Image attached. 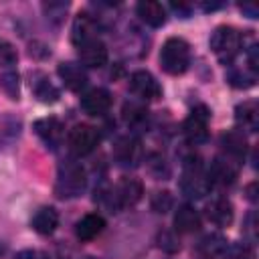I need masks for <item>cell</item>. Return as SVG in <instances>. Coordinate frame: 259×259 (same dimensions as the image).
<instances>
[{
	"mask_svg": "<svg viewBox=\"0 0 259 259\" xmlns=\"http://www.w3.org/2000/svg\"><path fill=\"white\" fill-rule=\"evenodd\" d=\"M0 89L10 99H18V73H14V71L2 73L0 75Z\"/></svg>",
	"mask_w": 259,
	"mask_h": 259,
	"instance_id": "28",
	"label": "cell"
},
{
	"mask_svg": "<svg viewBox=\"0 0 259 259\" xmlns=\"http://www.w3.org/2000/svg\"><path fill=\"white\" fill-rule=\"evenodd\" d=\"M57 73H59V77H61V81H63V85L69 89V91H81V89H85V85H87V73H85V69H83V65H79V63H71V61H67V63H61L59 65V69H57Z\"/></svg>",
	"mask_w": 259,
	"mask_h": 259,
	"instance_id": "16",
	"label": "cell"
},
{
	"mask_svg": "<svg viewBox=\"0 0 259 259\" xmlns=\"http://www.w3.org/2000/svg\"><path fill=\"white\" fill-rule=\"evenodd\" d=\"M83 259H97V257H91V255H87V257H83Z\"/></svg>",
	"mask_w": 259,
	"mask_h": 259,
	"instance_id": "38",
	"label": "cell"
},
{
	"mask_svg": "<svg viewBox=\"0 0 259 259\" xmlns=\"http://www.w3.org/2000/svg\"><path fill=\"white\" fill-rule=\"evenodd\" d=\"M18 59L16 55V49L6 40V38H0V65L2 67H8V65H14Z\"/></svg>",
	"mask_w": 259,
	"mask_h": 259,
	"instance_id": "31",
	"label": "cell"
},
{
	"mask_svg": "<svg viewBox=\"0 0 259 259\" xmlns=\"http://www.w3.org/2000/svg\"><path fill=\"white\" fill-rule=\"evenodd\" d=\"M172 204H174V198H172V194H170L168 190L156 192V194L152 196V208H154L156 212H160V214L168 212V210L172 208Z\"/></svg>",
	"mask_w": 259,
	"mask_h": 259,
	"instance_id": "29",
	"label": "cell"
},
{
	"mask_svg": "<svg viewBox=\"0 0 259 259\" xmlns=\"http://www.w3.org/2000/svg\"><path fill=\"white\" fill-rule=\"evenodd\" d=\"M239 8H241L249 18H257V16H259V8H257L253 2H243Z\"/></svg>",
	"mask_w": 259,
	"mask_h": 259,
	"instance_id": "34",
	"label": "cell"
},
{
	"mask_svg": "<svg viewBox=\"0 0 259 259\" xmlns=\"http://www.w3.org/2000/svg\"><path fill=\"white\" fill-rule=\"evenodd\" d=\"M22 132V121L20 117L12 113H0V152L10 148Z\"/></svg>",
	"mask_w": 259,
	"mask_h": 259,
	"instance_id": "21",
	"label": "cell"
},
{
	"mask_svg": "<svg viewBox=\"0 0 259 259\" xmlns=\"http://www.w3.org/2000/svg\"><path fill=\"white\" fill-rule=\"evenodd\" d=\"M32 91L40 103H55V101H59V95H61L59 89L42 75H38V79L32 83Z\"/></svg>",
	"mask_w": 259,
	"mask_h": 259,
	"instance_id": "26",
	"label": "cell"
},
{
	"mask_svg": "<svg viewBox=\"0 0 259 259\" xmlns=\"http://www.w3.org/2000/svg\"><path fill=\"white\" fill-rule=\"evenodd\" d=\"M227 249H229L227 239L219 233H210V235L202 237L198 247H196L198 255L204 257V259H221V257L227 255Z\"/></svg>",
	"mask_w": 259,
	"mask_h": 259,
	"instance_id": "20",
	"label": "cell"
},
{
	"mask_svg": "<svg viewBox=\"0 0 259 259\" xmlns=\"http://www.w3.org/2000/svg\"><path fill=\"white\" fill-rule=\"evenodd\" d=\"M200 6H202V10H204V12H208V10H217V8H221V6H223V2H210V4H208V2H202Z\"/></svg>",
	"mask_w": 259,
	"mask_h": 259,
	"instance_id": "36",
	"label": "cell"
},
{
	"mask_svg": "<svg viewBox=\"0 0 259 259\" xmlns=\"http://www.w3.org/2000/svg\"><path fill=\"white\" fill-rule=\"evenodd\" d=\"M174 229L178 233H196L200 229V214L190 204H180L174 212Z\"/></svg>",
	"mask_w": 259,
	"mask_h": 259,
	"instance_id": "22",
	"label": "cell"
},
{
	"mask_svg": "<svg viewBox=\"0 0 259 259\" xmlns=\"http://www.w3.org/2000/svg\"><path fill=\"white\" fill-rule=\"evenodd\" d=\"M136 12H138V16L142 18V22H146V24L152 26V28H160V26L166 24L168 12H166V6L160 4V2L144 0V2H140V4L136 6Z\"/></svg>",
	"mask_w": 259,
	"mask_h": 259,
	"instance_id": "17",
	"label": "cell"
},
{
	"mask_svg": "<svg viewBox=\"0 0 259 259\" xmlns=\"http://www.w3.org/2000/svg\"><path fill=\"white\" fill-rule=\"evenodd\" d=\"M208 121H210V111L204 105H196L190 111V115L184 119L182 132L192 146L204 144L208 140Z\"/></svg>",
	"mask_w": 259,
	"mask_h": 259,
	"instance_id": "5",
	"label": "cell"
},
{
	"mask_svg": "<svg viewBox=\"0 0 259 259\" xmlns=\"http://www.w3.org/2000/svg\"><path fill=\"white\" fill-rule=\"evenodd\" d=\"M223 148H225V156H231L235 160H243L245 152H247V140L243 136L241 130H233L229 134L223 136Z\"/></svg>",
	"mask_w": 259,
	"mask_h": 259,
	"instance_id": "24",
	"label": "cell"
},
{
	"mask_svg": "<svg viewBox=\"0 0 259 259\" xmlns=\"http://www.w3.org/2000/svg\"><path fill=\"white\" fill-rule=\"evenodd\" d=\"M204 212H206V219L217 225V227H229L233 223V217H235V210H233V204L229 198L225 196H217L212 198L210 202H206L204 206Z\"/></svg>",
	"mask_w": 259,
	"mask_h": 259,
	"instance_id": "15",
	"label": "cell"
},
{
	"mask_svg": "<svg viewBox=\"0 0 259 259\" xmlns=\"http://www.w3.org/2000/svg\"><path fill=\"white\" fill-rule=\"evenodd\" d=\"M67 8H69L67 2H65V4H49V6H45V10H47L49 16H61Z\"/></svg>",
	"mask_w": 259,
	"mask_h": 259,
	"instance_id": "33",
	"label": "cell"
},
{
	"mask_svg": "<svg viewBox=\"0 0 259 259\" xmlns=\"http://www.w3.org/2000/svg\"><path fill=\"white\" fill-rule=\"evenodd\" d=\"M49 259H51V257H49Z\"/></svg>",
	"mask_w": 259,
	"mask_h": 259,
	"instance_id": "39",
	"label": "cell"
},
{
	"mask_svg": "<svg viewBox=\"0 0 259 259\" xmlns=\"http://www.w3.org/2000/svg\"><path fill=\"white\" fill-rule=\"evenodd\" d=\"M81 107L89 115H105L111 107V93L103 87H93L81 97Z\"/></svg>",
	"mask_w": 259,
	"mask_h": 259,
	"instance_id": "12",
	"label": "cell"
},
{
	"mask_svg": "<svg viewBox=\"0 0 259 259\" xmlns=\"http://www.w3.org/2000/svg\"><path fill=\"white\" fill-rule=\"evenodd\" d=\"M235 119L239 130L243 132H257L259 127V105L255 101H243L235 107Z\"/></svg>",
	"mask_w": 259,
	"mask_h": 259,
	"instance_id": "18",
	"label": "cell"
},
{
	"mask_svg": "<svg viewBox=\"0 0 259 259\" xmlns=\"http://www.w3.org/2000/svg\"><path fill=\"white\" fill-rule=\"evenodd\" d=\"M111 192H113L115 208H123V206H134L142 198L144 188L138 178H123Z\"/></svg>",
	"mask_w": 259,
	"mask_h": 259,
	"instance_id": "10",
	"label": "cell"
},
{
	"mask_svg": "<svg viewBox=\"0 0 259 259\" xmlns=\"http://www.w3.org/2000/svg\"><path fill=\"white\" fill-rule=\"evenodd\" d=\"M227 255H229V259H255L253 245H249V243H237V245L229 247Z\"/></svg>",
	"mask_w": 259,
	"mask_h": 259,
	"instance_id": "30",
	"label": "cell"
},
{
	"mask_svg": "<svg viewBox=\"0 0 259 259\" xmlns=\"http://www.w3.org/2000/svg\"><path fill=\"white\" fill-rule=\"evenodd\" d=\"M245 231L249 233L251 241H255V212H251V214L247 217V229H245Z\"/></svg>",
	"mask_w": 259,
	"mask_h": 259,
	"instance_id": "35",
	"label": "cell"
},
{
	"mask_svg": "<svg viewBox=\"0 0 259 259\" xmlns=\"http://www.w3.org/2000/svg\"><path fill=\"white\" fill-rule=\"evenodd\" d=\"M239 160L231 158V156H217L210 166L206 168L208 170V178H210V184L212 186H231L235 180H237V174H239Z\"/></svg>",
	"mask_w": 259,
	"mask_h": 259,
	"instance_id": "7",
	"label": "cell"
},
{
	"mask_svg": "<svg viewBox=\"0 0 259 259\" xmlns=\"http://www.w3.org/2000/svg\"><path fill=\"white\" fill-rule=\"evenodd\" d=\"M243 38L241 32L233 26H217L210 34V49L221 63H233L235 57L241 53Z\"/></svg>",
	"mask_w": 259,
	"mask_h": 259,
	"instance_id": "4",
	"label": "cell"
},
{
	"mask_svg": "<svg viewBox=\"0 0 259 259\" xmlns=\"http://www.w3.org/2000/svg\"><path fill=\"white\" fill-rule=\"evenodd\" d=\"M255 188H257V184H255V182L247 186V192H249L247 196H249V200H257V194H255Z\"/></svg>",
	"mask_w": 259,
	"mask_h": 259,
	"instance_id": "37",
	"label": "cell"
},
{
	"mask_svg": "<svg viewBox=\"0 0 259 259\" xmlns=\"http://www.w3.org/2000/svg\"><path fill=\"white\" fill-rule=\"evenodd\" d=\"M160 65L168 75H182L190 65V45L180 36H170L162 45Z\"/></svg>",
	"mask_w": 259,
	"mask_h": 259,
	"instance_id": "3",
	"label": "cell"
},
{
	"mask_svg": "<svg viewBox=\"0 0 259 259\" xmlns=\"http://www.w3.org/2000/svg\"><path fill=\"white\" fill-rule=\"evenodd\" d=\"M30 225H32V229H34L38 235H53L55 229L59 227V212H57L53 206H40V208L32 214Z\"/></svg>",
	"mask_w": 259,
	"mask_h": 259,
	"instance_id": "23",
	"label": "cell"
},
{
	"mask_svg": "<svg viewBox=\"0 0 259 259\" xmlns=\"http://www.w3.org/2000/svg\"><path fill=\"white\" fill-rule=\"evenodd\" d=\"M97 32H99V22L93 14L89 12H79L73 20V32H71V40L79 47L87 40H93L97 38Z\"/></svg>",
	"mask_w": 259,
	"mask_h": 259,
	"instance_id": "11",
	"label": "cell"
},
{
	"mask_svg": "<svg viewBox=\"0 0 259 259\" xmlns=\"http://www.w3.org/2000/svg\"><path fill=\"white\" fill-rule=\"evenodd\" d=\"M103 229H105V219L101 214H97V212H89V214H85L83 219L77 221L75 235L81 241H91L97 235H101Z\"/></svg>",
	"mask_w": 259,
	"mask_h": 259,
	"instance_id": "19",
	"label": "cell"
},
{
	"mask_svg": "<svg viewBox=\"0 0 259 259\" xmlns=\"http://www.w3.org/2000/svg\"><path fill=\"white\" fill-rule=\"evenodd\" d=\"M130 89L134 95H138L144 101H156L162 97V87L156 81V77L148 71H134L130 75Z\"/></svg>",
	"mask_w": 259,
	"mask_h": 259,
	"instance_id": "8",
	"label": "cell"
},
{
	"mask_svg": "<svg viewBox=\"0 0 259 259\" xmlns=\"http://www.w3.org/2000/svg\"><path fill=\"white\" fill-rule=\"evenodd\" d=\"M113 158L123 168L136 166L140 162V158H142L140 142L134 136H121V138H117L115 144H113Z\"/></svg>",
	"mask_w": 259,
	"mask_h": 259,
	"instance_id": "9",
	"label": "cell"
},
{
	"mask_svg": "<svg viewBox=\"0 0 259 259\" xmlns=\"http://www.w3.org/2000/svg\"><path fill=\"white\" fill-rule=\"evenodd\" d=\"M121 115H123V121L127 127H134V130H140L148 123V109L138 103V101H130L123 105L121 109Z\"/></svg>",
	"mask_w": 259,
	"mask_h": 259,
	"instance_id": "25",
	"label": "cell"
},
{
	"mask_svg": "<svg viewBox=\"0 0 259 259\" xmlns=\"http://www.w3.org/2000/svg\"><path fill=\"white\" fill-rule=\"evenodd\" d=\"M180 188L188 198H202L204 194L210 192L212 184L208 178V170L202 164V160L194 154L186 156L182 162V178H180Z\"/></svg>",
	"mask_w": 259,
	"mask_h": 259,
	"instance_id": "1",
	"label": "cell"
},
{
	"mask_svg": "<svg viewBox=\"0 0 259 259\" xmlns=\"http://www.w3.org/2000/svg\"><path fill=\"white\" fill-rule=\"evenodd\" d=\"M85 170L75 160H63L57 170L55 192L59 198H75L85 190Z\"/></svg>",
	"mask_w": 259,
	"mask_h": 259,
	"instance_id": "2",
	"label": "cell"
},
{
	"mask_svg": "<svg viewBox=\"0 0 259 259\" xmlns=\"http://www.w3.org/2000/svg\"><path fill=\"white\" fill-rule=\"evenodd\" d=\"M158 245H160L164 251H168V253H174V251L180 249V243L176 241L174 233H168V231H164V233L158 235Z\"/></svg>",
	"mask_w": 259,
	"mask_h": 259,
	"instance_id": "32",
	"label": "cell"
},
{
	"mask_svg": "<svg viewBox=\"0 0 259 259\" xmlns=\"http://www.w3.org/2000/svg\"><path fill=\"white\" fill-rule=\"evenodd\" d=\"M77 53H79V61L83 67H103L107 63V47L99 38L79 45Z\"/></svg>",
	"mask_w": 259,
	"mask_h": 259,
	"instance_id": "14",
	"label": "cell"
},
{
	"mask_svg": "<svg viewBox=\"0 0 259 259\" xmlns=\"http://www.w3.org/2000/svg\"><path fill=\"white\" fill-rule=\"evenodd\" d=\"M229 83L237 89H247L251 85H255V73L251 71H241V69H233L229 73Z\"/></svg>",
	"mask_w": 259,
	"mask_h": 259,
	"instance_id": "27",
	"label": "cell"
},
{
	"mask_svg": "<svg viewBox=\"0 0 259 259\" xmlns=\"http://www.w3.org/2000/svg\"><path fill=\"white\" fill-rule=\"evenodd\" d=\"M67 142L75 156H87L97 148L99 132H97V127H93L89 123H77L75 127H71Z\"/></svg>",
	"mask_w": 259,
	"mask_h": 259,
	"instance_id": "6",
	"label": "cell"
},
{
	"mask_svg": "<svg viewBox=\"0 0 259 259\" xmlns=\"http://www.w3.org/2000/svg\"><path fill=\"white\" fill-rule=\"evenodd\" d=\"M34 132L36 136L49 146V148H59L61 142H63V136H65V127L61 123V119L57 117H42L38 121H34Z\"/></svg>",
	"mask_w": 259,
	"mask_h": 259,
	"instance_id": "13",
	"label": "cell"
}]
</instances>
